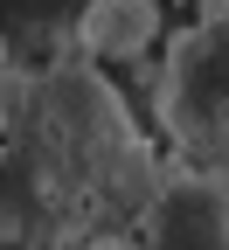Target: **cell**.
I'll use <instances>...</instances> for the list:
<instances>
[{"instance_id": "obj_1", "label": "cell", "mask_w": 229, "mask_h": 250, "mask_svg": "<svg viewBox=\"0 0 229 250\" xmlns=\"http://www.w3.org/2000/svg\"><path fill=\"white\" fill-rule=\"evenodd\" d=\"M160 125L181 153H229V7L181 28L160 77Z\"/></svg>"}, {"instance_id": "obj_2", "label": "cell", "mask_w": 229, "mask_h": 250, "mask_svg": "<svg viewBox=\"0 0 229 250\" xmlns=\"http://www.w3.org/2000/svg\"><path fill=\"white\" fill-rule=\"evenodd\" d=\"M139 250H229V174H174L139 215Z\"/></svg>"}, {"instance_id": "obj_3", "label": "cell", "mask_w": 229, "mask_h": 250, "mask_svg": "<svg viewBox=\"0 0 229 250\" xmlns=\"http://www.w3.org/2000/svg\"><path fill=\"white\" fill-rule=\"evenodd\" d=\"M160 35V0H90L77 21V42L90 62H132Z\"/></svg>"}, {"instance_id": "obj_4", "label": "cell", "mask_w": 229, "mask_h": 250, "mask_svg": "<svg viewBox=\"0 0 229 250\" xmlns=\"http://www.w3.org/2000/svg\"><path fill=\"white\" fill-rule=\"evenodd\" d=\"M0 77H7V42H0Z\"/></svg>"}, {"instance_id": "obj_5", "label": "cell", "mask_w": 229, "mask_h": 250, "mask_svg": "<svg viewBox=\"0 0 229 250\" xmlns=\"http://www.w3.org/2000/svg\"><path fill=\"white\" fill-rule=\"evenodd\" d=\"M0 153H7V118H0Z\"/></svg>"}]
</instances>
